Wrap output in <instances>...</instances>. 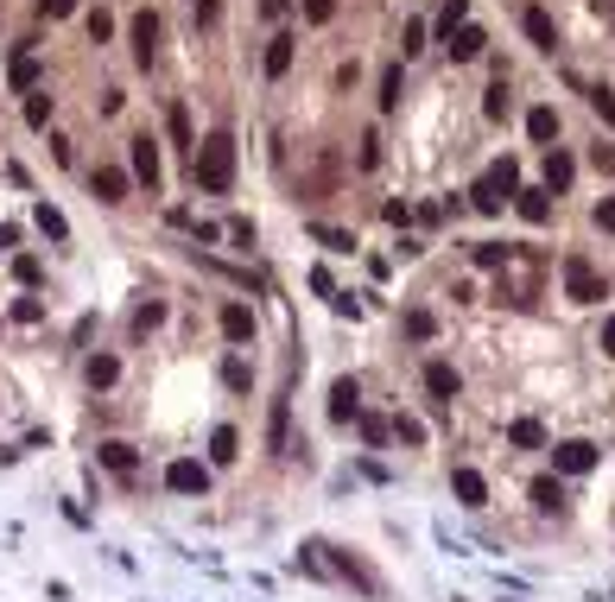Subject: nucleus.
Returning <instances> with one entry per match:
<instances>
[{"label":"nucleus","mask_w":615,"mask_h":602,"mask_svg":"<svg viewBox=\"0 0 615 602\" xmlns=\"http://www.w3.org/2000/svg\"><path fill=\"white\" fill-rule=\"evenodd\" d=\"M83 374H89V387H115V380H121V361H115V356H89Z\"/></svg>","instance_id":"nucleus-24"},{"label":"nucleus","mask_w":615,"mask_h":602,"mask_svg":"<svg viewBox=\"0 0 615 602\" xmlns=\"http://www.w3.org/2000/svg\"><path fill=\"white\" fill-rule=\"evenodd\" d=\"M311 235H318V241H324V247H356V241H349V235H343V229H324V223H318V229H311Z\"/></svg>","instance_id":"nucleus-46"},{"label":"nucleus","mask_w":615,"mask_h":602,"mask_svg":"<svg viewBox=\"0 0 615 602\" xmlns=\"http://www.w3.org/2000/svg\"><path fill=\"white\" fill-rule=\"evenodd\" d=\"M38 13H45V19H70V13H77V0H38Z\"/></svg>","instance_id":"nucleus-44"},{"label":"nucleus","mask_w":615,"mask_h":602,"mask_svg":"<svg viewBox=\"0 0 615 602\" xmlns=\"http://www.w3.org/2000/svg\"><path fill=\"white\" fill-rule=\"evenodd\" d=\"M89 191H96L102 203H127V191H133V178H127L121 165H96V171H89Z\"/></svg>","instance_id":"nucleus-7"},{"label":"nucleus","mask_w":615,"mask_h":602,"mask_svg":"<svg viewBox=\"0 0 615 602\" xmlns=\"http://www.w3.org/2000/svg\"><path fill=\"white\" fill-rule=\"evenodd\" d=\"M191 178H197L210 197H229V184H235V140H229V133H210V140L191 152Z\"/></svg>","instance_id":"nucleus-1"},{"label":"nucleus","mask_w":615,"mask_h":602,"mask_svg":"<svg viewBox=\"0 0 615 602\" xmlns=\"http://www.w3.org/2000/svg\"><path fill=\"white\" fill-rule=\"evenodd\" d=\"M483 45H489V32H483V26H470V19H464V26H457V32L444 38V51H451L457 64H470V57H483Z\"/></svg>","instance_id":"nucleus-9"},{"label":"nucleus","mask_w":615,"mask_h":602,"mask_svg":"<svg viewBox=\"0 0 615 602\" xmlns=\"http://www.w3.org/2000/svg\"><path fill=\"white\" fill-rule=\"evenodd\" d=\"M552 470H558V476H590V470H597V444H590V438L552 444Z\"/></svg>","instance_id":"nucleus-4"},{"label":"nucleus","mask_w":615,"mask_h":602,"mask_svg":"<svg viewBox=\"0 0 615 602\" xmlns=\"http://www.w3.org/2000/svg\"><path fill=\"white\" fill-rule=\"evenodd\" d=\"M520 26H526V38H533V45H546V51L558 45V26H552V13H546V6H526V13H520Z\"/></svg>","instance_id":"nucleus-17"},{"label":"nucleus","mask_w":615,"mask_h":602,"mask_svg":"<svg viewBox=\"0 0 615 602\" xmlns=\"http://www.w3.org/2000/svg\"><path fill=\"white\" fill-rule=\"evenodd\" d=\"M380 109H400V64L380 77Z\"/></svg>","instance_id":"nucleus-35"},{"label":"nucleus","mask_w":615,"mask_h":602,"mask_svg":"<svg viewBox=\"0 0 615 602\" xmlns=\"http://www.w3.org/2000/svg\"><path fill=\"white\" fill-rule=\"evenodd\" d=\"M305 19H311V26H330V19H337V0H305Z\"/></svg>","instance_id":"nucleus-36"},{"label":"nucleus","mask_w":615,"mask_h":602,"mask_svg":"<svg viewBox=\"0 0 615 602\" xmlns=\"http://www.w3.org/2000/svg\"><path fill=\"white\" fill-rule=\"evenodd\" d=\"M603 356L615 361V317H610V324H603Z\"/></svg>","instance_id":"nucleus-48"},{"label":"nucleus","mask_w":615,"mask_h":602,"mask_svg":"<svg viewBox=\"0 0 615 602\" xmlns=\"http://www.w3.org/2000/svg\"><path fill=\"white\" fill-rule=\"evenodd\" d=\"M127 32H133V57H140V64H152V51H159V13H133V26H127Z\"/></svg>","instance_id":"nucleus-12"},{"label":"nucleus","mask_w":615,"mask_h":602,"mask_svg":"<svg viewBox=\"0 0 615 602\" xmlns=\"http://www.w3.org/2000/svg\"><path fill=\"white\" fill-rule=\"evenodd\" d=\"M590 165H597V171H615V146L597 140V146H590Z\"/></svg>","instance_id":"nucleus-45"},{"label":"nucleus","mask_w":615,"mask_h":602,"mask_svg":"<svg viewBox=\"0 0 615 602\" xmlns=\"http://www.w3.org/2000/svg\"><path fill=\"white\" fill-rule=\"evenodd\" d=\"M514 191H520V165H514V159H501V165H489V171L476 178L470 203H476L483 216H501V203H514Z\"/></svg>","instance_id":"nucleus-2"},{"label":"nucleus","mask_w":615,"mask_h":602,"mask_svg":"<svg viewBox=\"0 0 615 602\" xmlns=\"http://www.w3.org/2000/svg\"><path fill=\"white\" fill-rule=\"evenodd\" d=\"M483 109H489V120H507V109H514V96H507V89L495 83V89H489V102H483Z\"/></svg>","instance_id":"nucleus-37"},{"label":"nucleus","mask_w":615,"mask_h":602,"mask_svg":"<svg viewBox=\"0 0 615 602\" xmlns=\"http://www.w3.org/2000/svg\"><path fill=\"white\" fill-rule=\"evenodd\" d=\"M507 260H514V247H507V241H483V247H476V266H483V273H501Z\"/></svg>","instance_id":"nucleus-25"},{"label":"nucleus","mask_w":615,"mask_h":602,"mask_svg":"<svg viewBox=\"0 0 615 602\" xmlns=\"http://www.w3.org/2000/svg\"><path fill=\"white\" fill-rule=\"evenodd\" d=\"M507 444H520V451H539V444H546V425H539V419H514V425H507Z\"/></svg>","instance_id":"nucleus-23"},{"label":"nucleus","mask_w":615,"mask_h":602,"mask_svg":"<svg viewBox=\"0 0 615 602\" xmlns=\"http://www.w3.org/2000/svg\"><path fill=\"white\" fill-rule=\"evenodd\" d=\"M565 298H571V305H597V298H603V273H597L584 254H565Z\"/></svg>","instance_id":"nucleus-3"},{"label":"nucleus","mask_w":615,"mask_h":602,"mask_svg":"<svg viewBox=\"0 0 615 602\" xmlns=\"http://www.w3.org/2000/svg\"><path fill=\"white\" fill-rule=\"evenodd\" d=\"M597 229H610V235H615V197H603V203H597Z\"/></svg>","instance_id":"nucleus-47"},{"label":"nucleus","mask_w":615,"mask_h":602,"mask_svg":"<svg viewBox=\"0 0 615 602\" xmlns=\"http://www.w3.org/2000/svg\"><path fill=\"white\" fill-rule=\"evenodd\" d=\"M406 337H412V343H432V337H438V317H432V311H406Z\"/></svg>","instance_id":"nucleus-27"},{"label":"nucleus","mask_w":615,"mask_h":602,"mask_svg":"<svg viewBox=\"0 0 615 602\" xmlns=\"http://www.w3.org/2000/svg\"><path fill=\"white\" fill-rule=\"evenodd\" d=\"M13 279H19V285H38V260L19 254V260H13Z\"/></svg>","instance_id":"nucleus-40"},{"label":"nucleus","mask_w":615,"mask_h":602,"mask_svg":"<svg viewBox=\"0 0 615 602\" xmlns=\"http://www.w3.org/2000/svg\"><path fill=\"white\" fill-rule=\"evenodd\" d=\"M286 6H292V0H260V13H273V19H279Z\"/></svg>","instance_id":"nucleus-49"},{"label":"nucleus","mask_w":615,"mask_h":602,"mask_svg":"<svg viewBox=\"0 0 615 602\" xmlns=\"http://www.w3.org/2000/svg\"><path fill=\"white\" fill-rule=\"evenodd\" d=\"M89 38H96V45H109V38H115V19H109V13H102V6H96V13H89Z\"/></svg>","instance_id":"nucleus-34"},{"label":"nucleus","mask_w":615,"mask_h":602,"mask_svg":"<svg viewBox=\"0 0 615 602\" xmlns=\"http://www.w3.org/2000/svg\"><path fill=\"white\" fill-rule=\"evenodd\" d=\"M451 488H457L464 507H489V482H483V470H451Z\"/></svg>","instance_id":"nucleus-15"},{"label":"nucleus","mask_w":615,"mask_h":602,"mask_svg":"<svg viewBox=\"0 0 615 602\" xmlns=\"http://www.w3.org/2000/svg\"><path fill=\"white\" fill-rule=\"evenodd\" d=\"M610 6H615V0H610Z\"/></svg>","instance_id":"nucleus-50"},{"label":"nucleus","mask_w":615,"mask_h":602,"mask_svg":"<svg viewBox=\"0 0 615 602\" xmlns=\"http://www.w3.org/2000/svg\"><path fill=\"white\" fill-rule=\"evenodd\" d=\"M362 438H369V444H387L393 431H387V419H374V412H369V419H362Z\"/></svg>","instance_id":"nucleus-43"},{"label":"nucleus","mask_w":615,"mask_h":602,"mask_svg":"<svg viewBox=\"0 0 615 602\" xmlns=\"http://www.w3.org/2000/svg\"><path fill=\"white\" fill-rule=\"evenodd\" d=\"M425 51V19H406L400 26V57H419Z\"/></svg>","instance_id":"nucleus-26"},{"label":"nucleus","mask_w":615,"mask_h":602,"mask_svg":"<svg viewBox=\"0 0 615 602\" xmlns=\"http://www.w3.org/2000/svg\"><path fill=\"white\" fill-rule=\"evenodd\" d=\"M32 83H38V57L19 51V57H13V89H32Z\"/></svg>","instance_id":"nucleus-29"},{"label":"nucleus","mask_w":615,"mask_h":602,"mask_svg":"<svg viewBox=\"0 0 615 602\" xmlns=\"http://www.w3.org/2000/svg\"><path fill=\"white\" fill-rule=\"evenodd\" d=\"M330 419L337 425H349V419H362V387L343 374V380H330Z\"/></svg>","instance_id":"nucleus-8"},{"label":"nucleus","mask_w":615,"mask_h":602,"mask_svg":"<svg viewBox=\"0 0 615 602\" xmlns=\"http://www.w3.org/2000/svg\"><path fill=\"white\" fill-rule=\"evenodd\" d=\"M571 178H578V165H571V152H558V146H546V191H571Z\"/></svg>","instance_id":"nucleus-18"},{"label":"nucleus","mask_w":615,"mask_h":602,"mask_svg":"<svg viewBox=\"0 0 615 602\" xmlns=\"http://www.w3.org/2000/svg\"><path fill=\"white\" fill-rule=\"evenodd\" d=\"M13 317H19V324H38V317H45V298H19Z\"/></svg>","instance_id":"nucleus-41"},{"label":"nucleus","mask_w":615,"mask_h":602,"mask_svg":"<svg viewBox=\"0 0 615 602\" xmlns=\"http://www.w3.org/2000/svg\"><path fill=\"white\" fill-rule=\"evenodd\" d=\"M292 45H298L292 32H273V38H266V57H260V70H266L273 83H279V77L292 70Z\"/></svg>","instance_id":"nucleus-13"},{"label":"nucleus","mask_w":615,"mask_h":602,"mask_svg":"<svg viewBox=\"0 0 615 602\" xmlns=\"http://www.w3.org/2000/svg\"><path fill=\"white\" fill-rule=\"evenodd\" d=\"M165 488H172V494H203V488H210V470H203L197 457H178V463H165Z\"/></svg>","instance_id":"nucleus-6"},{"label":"nucleus","mask_w":615,"mask_h":602,"mask_svg":"<svg viewBox=\"0 0 615 602\" xmlns=\"http://www.w3.org/2000/svg\"><path fill=\"white\" fill-rule=\"evenodd\" d=\"M96 457H102V470H115V476H133V463H140V457H133V444H121V438H109Z\"/></svg>","instance_id":"nucleus-20"},{"label":"nucleus","mask_w":615,"mask_h":602,"mask_svg":"<svg viewBox=\"0 0 615 602\" xmlns=\"http://www.w3.org/2000/svg\"><path fill=\"white\" fill-rule=\"evenodd\" d=\"M514 210H520V216L539 229V223L552 216V191H546V184H526V191H514Z\"/></svg>","instance_id":"nucleus-14"},{"label":"nucleus","mask_w":615,"mask_h":602,"mask_svg":"<svg viewBox=\"0 0 615 602\" xmlns=\"http://www.w3.org/2000/svg\"><path fill=\"white\" fill-rule=\"evenodd\" d=\"M356 159H362V171L380 165V133H362V152H356Z\"/></svg>","instance_id":"nucleus-39"},{"label":"nucleus","mask_w":615,"mask_h":602,"mask_svg":"<svg viewBox=\"0 0 615 602\" xmlns=\"http://www.w3.org/2000/svg\"><path fill=\"white\" fill-rule=\"evenodd\" d=\"M223 337L229 343H254V311L247 305H223Z\"/></svg>","instance_id":"nucleus-19"},{"label":"nucleus","mask_w":615,"mask_h":602,"mask_svg":"<svg viewBox=\"0 0 615 602\" xmlns=\"http://www.w3.org/2000/svg\"><path fill=\"white\" fill-rule=\"evenodd\" d=\"M533 507H539V514H565V488H558V476L533 482Z\"/></svg>","instance_id":"nucleus-22"},{"label":"nucleus","mask_w":615,"mask_h":602,"mask_svg":"<svg viewBox=\"0 0 615 602\" xmlns=\"http://www.w3.org/2000/svg\"><path fill=\"white\" fill-rule=\"evenodd\" d=\"M526 140H533V146H552V140H558V109H546V102L526 109Z\"/></svg>","instance_id":"nucleus-16"},{"label":"nucleus","mask_w":615,"mask_h":602,"mask_svg":"<svg viewBox=\"0 0 615 602\" xmlns=\"http://www.w3.org/2000/svg\"><path fill=\"white\" fill-rule=\"evenodd\" d=\"M337 171H343V165H337V152H318V165H311V171L298 178V191H305V197H330Z\"/></svg>","instance_id":"nucleus-10"},{"label":"nucleus","mask_w":615,"mask_h":602,"mask_svg":"<svg viewBox=\"0 0 615 602\" xmlns=\"http://www.w3.org/2000/svg\"><path fill=\"white\" fill-rule=\"evenodd\" d=\"M165 127H172V140H178L184 152H197V140H191V115H184V109H172V115H165Z\"/></svg>","instance_id":"nucleus-30"},{"label":"nucleus","mask_w":615,"mask_h":602,"mask_svg":"<svg viewBox=\"0 0 615 602\" xmlns=\"http://www.w3.org/2000/svg\"><path fill=\"white\" fill-rule=\"evenodd\" d=\"M464 19H470V0H451V6H444V19H438V32H444V38H451V32H457V26H464Z\"/></svg>","instance_id":"nucleus-33"},{"label":"nucleus","mask_w":615,"mask_h":602,"mask_svg":"<svg viewBox=\"0 0 615 602\" xmlns=\"http://www.w3.org/2000/svg\"><path fill=\"white\" fill-rule=\"evenodd\" d=\"M590 109H597V115L615 127V89H590Z\"/></svg>","instance_id":"nucleus-42"},{"label":"nucleus","mask_w":615,"mask_h":602,"mask_svg":"<svg viewBox=\"0 0 615 602\" xmlns=\"http://www.w3.org/2000/svg\"><path fill=\"white\" fill-rule=\"evenodd\" d=\"M387 431H393L400 444H425V425H419V419H406V412H393V419H387Z\"/></svg>","instance_id":"nucleus-28"},{"label":"nucleus","mask_w":615,"mask_h":602,"mask_svg":"<svg viewBox=\"0 0 615 602\" xmlns=\"http://www.w3.org/2000/svg\"><path fill=\"white\" fill-rule=\"evenodd\" d=\"M26 120H32V127H45V120H51V96H45V89L26 102Z\"/></svg>","instance_id":"nucleus-38"},{"label":"nucleus","mask_w":615,"mask_h":602,"mask_svg":"<svg viewBox=\"0 0 615 602\" xmlns=\"http://www.w3.org/2000/svg\"><path fill=\"white\" fill-rule=\"evenodd\" d=\"M38 229H45L51 241H64V235H70V223H64V216H57L51 203H38Z\"/></svg>","instance_id":"nucleus-31"},{"label":"nucleus","mask_w":615,"mask_h":602,"mask_svg":"<svg viewBox=\"0 0 615 602\" xmlns=\"http://www.w3.org/2000/svg\"><path fill=\"white\" fill-rule=\"evenodd\" d=\"M127 165H133V178H140L146 191H159V140H152V133H133V140H127Z\"/></svg>","instance_id":"nucleus-5"},{"label":"nucleus","mask_w":615,"mask_h":602,"mask_svg":"<svg viewBox=\"0 0 615 602\" xmlns=\"http://www.w3.org/2000/svg\"><path fill=\"white\" fill-rule=\"evenodd\" d=\"M210 457H216V463H235V457H242V431H235V425H216V431H210Z\"/></svg>","instance_id":"nucleus-21"},{"label":"nucleus","mask_w":615,"mask_h":602,"mask_svg":"<svg viewBox=\"0 0 615 602\" xmlns=\"http://www.w3.org/2000/svg\"><path fill=\"white\" fill-rule=\"evenodd\" d=\"M425 393H432V400H444V406H451V400H457V393H464V374H457V368H451V361H432V368H425Z\"/></svg>","instance_id":"nucleus-11"},{"label":"nucleus","mask_w":615,"mask_h":602,"mask_svg":"<svg viewBox=\"0 0 615 602\" xmlns=\"http://www.w3.org/2000/svg\"><path fill=\"white\" fill-rule=\"evenodd\" d=\"M159 324H165V305H140V311H133V330H140V337L159 330Z\"/></svg>","instance_id":"nucleus-32"}]
</instances>
